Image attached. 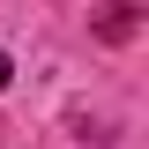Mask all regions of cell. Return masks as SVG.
<instances>
[{
	"label": "cell",
	"instance_id": "2",
	"mask_svg": "<svg viewBox=\"0 0 149 149\" xmlns=\"http://www.w3.org/2000/svg\"><path fill=\"white\" fill-rule=\"evenodd\" d=\"M8 74H15V67H8V52H0V90H8Z\"/></svg>",
	"mask_w": 149,
	"mask_h": 149
},
{
	"label": "cell",
	"instance_id": "1",
	"mask_svg": "<svg viewBox=\"0 0 149 149\" xmlns=\"http://www.w3.org/2000/svg\"><path fill=\"white\" fill-rule=\"evenodd\" d=\"M97 37L127 45V37H134V0H104V15H97Z\"/></svg>",
	"mask_w": 149,
	"mask_h": 149
}]
</instances>
